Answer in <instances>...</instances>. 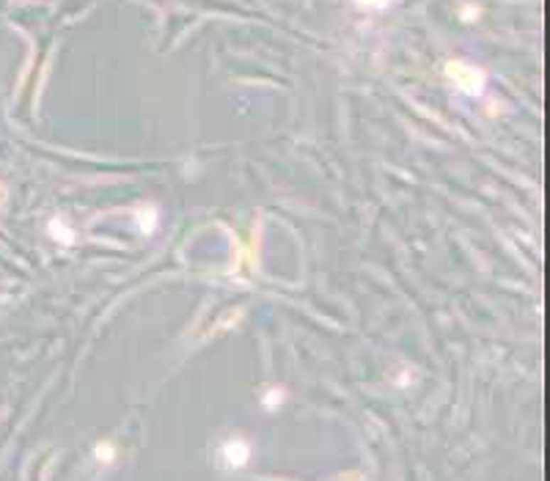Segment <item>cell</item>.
Wrapping results in <instances>:
<instances>
[{"mask_svg": "<svg viewBox=\"0 0 550 481\" xmlns=\"http://www.w3.org/2000/svg\"><path fill=\"white\" fill-rule=\"evenodd\" d=\"M226 460H229V465L232 468H239V465H245L248 462V445L242 443V440H232L229 445H226Z\"/></svg>", "mask_w": 550, "mask_h": 481, "instance_id": "7a4b0ae2", "label": "cell"}, {"mask_svg": "<svg viewBox=\"0 0 550 481\" xmlns=\"http://www.w3.org/2000/svg\"><path fill=\"white\" fill-rule=\"evenodd\" d=\"M446 75H448L451 83L460 85V88L468 91V94H479L482 85H485V72L476 69V66H470V63L451 61L448 63V69H446Z\"/></svg>", "mask_w": 550, "mask_h": 481, "instance_id": "6da1fadb", "label": "cell"}, {"mask_svg": "<svg viewBox=\"0 0 550 481\" xmlns=\"http://www.w3.org/2000/svg\"><path fill=\"white\" fill-rule=\"evenodd\" d=\"M360 6H372V9H382V6H388L391 0H358Z\"/></svg>", "mask_w": 550, "mask_h": 481, "instance_id": "3957f363", "label": "cell"}]
</instances>
